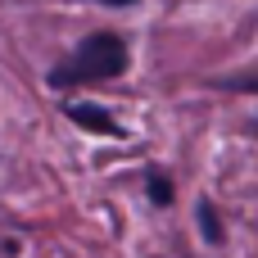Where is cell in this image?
Instances as JSON below:
<instances>
[{
    "label": "cell",
    "instance_id": "6da1fadb",
    "mask_svg": "<svg viewBox=\"0 0 258 258\" xmlns=\"http://www.w3.org/2000/svg\"><path fill=\"white\" fill-rule=\"evenodd\" d=\"M127 68V45L113 32H95L86 36L68 63H59L50 73V86H82V82H109Z\"/></svg>",
    "mask_w": 258,
    "mask_h": 258
},
{
    "label": "cell",
    "instance_id": "7a4b0ae2",
    "mask_svg": "<svg viewBox=\"0 0 258 258\" xmlns=\"http://www.w3.org/2000/svg\"><path fill=\"white\" fill-rule=\"evenodd\" d=\"M68 118L77 122V127H91V132H100V136H122V127L100 109V104H82V100H73L68 104Z\"/></svg>",
    "mask_w": 258,
    "mask_h": 258
},
{
    "label": "cell",
    "instance_id": "3957f363",
    "mask_svg": "<svg viewBox=\"0 0 258 258\" xmlns=\"http://www.w3.org/2000/svg\"><path fill=\"white\" fill-rule=\"evenodd\" d=\"M200 231H204L209 245H222V222H218V209L209 200H200Z\"/></svg>",
    "mask_w": 258,
    "mask_h": 258
},
{
    "label": "cell",
    "instance_id": "277c9868",
    "mask_svg": "<svg viewBox=\"0 0 258 258\" xmlns=\"http://www.w3.org/2000/svg\"><path fill=\"white\" fill-rule=\"evenodd\" d=\"M145 190H150V200H154L159 209H168V204H172V181H168V177L150 172V177H145Z\"/></svg>",
    "mask_w": 258,
    "mask_h": 258
},
{
    "label": "cell",
    "instance_id": "5b68a950",
    "mask_svg": "<svg viewBox=\"0 0 258 258\" xmlns=\"http://www.w3.org/2000/svg\"><path fill=\"white\" fill-rule=\"evenodd\" d=\"M231 86H236V91H258V77H236Z\"/></svg>",
    "mask_w": 258,
    "mask_h": 258
},
{
    "label": "cell",
    "instance_id": "8992f818",
    "mask_svg": "<svg viewBox=\"0 0 258 258\" xmlns=\"http://www.w3.org/2000/svg\"><path fill=\"white\" fill-rule=\"evenodd\" d=\"M95 5H132V0H95Z\"/></svg>",
    "mask_w": 258,
    "mask_h": 258
}]
</instances>
